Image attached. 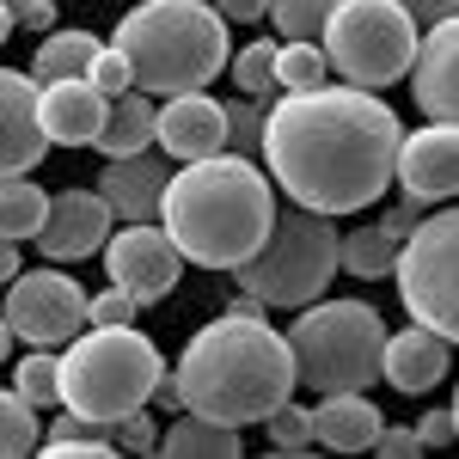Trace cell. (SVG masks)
I'll return each instance as SVG.
<instances>
[{"label": "cell", "mask_w": 459, "mask_h": 459, "mask_svg": "<svg viewBox=\"0 0 459 459\" xmlns=\"http://www.w3.org/2000/svg\"><path fill=\"white\" fill-rule=\"evenodd\" d=\"M398 110L368 92V86H307L282 92L264 110L257 153L264 178L282 190L288 203L318 214H355L380 203L392 184V153H398Z\"/></svg>", "instance_id": "1"}, {"label": "cell", "mask_w": 459, "mask_h": 459, "mask_svg": "<svg viewBox=\"0 0 459 459\" xmlns=\"http://www.w3.org/2000/svg\"><path fill=\"white\" fill-rule=\"evenodd\" d=\"M160 233L178 246L184 264L203 270H233L264 246L270 214H276V184L251 153H203L184 160L166 190H160Z\"/></svg>", "instance_id": "2"}, {"label": "cell", "mask_w": 459, "mask_h": 459, "mask_svg": "<svg viewBox=\"0 0 459 459\" xmlns=\"http://www.w3.org/2000/svg\"><path fill=\"white\" fill-rule=\"evenodd\" d=\"M172 380H178V411L239 429L264 423L282 398H294V355L270 318L221 313L184 343Z\"/></svg>", "instance_id": "3"}, {"label": "cell", "mask_w": 459, "mask_h": 459, "mask_svg": "<svg viewBox=\"0 0 459 459\" xmlns=\"http://www.w3.org/2000/svg\"><path fill=\"white\" fill-rule=\"evenodd\" d=\"M142 92H196L214 74H227V19L209 0H142L129 19H117L110 37Z\"/></svg>", "instance_id": "4"}, {"label": "cell", "mask_w": 459, "mask_h": 459, "mask_svg": "<svg viewBox=\"0 0 459 459\" xmlns=\"http://www.w3.org/2000/svg\"><path fill=\"white\" fill-rule=\"evenodd\" d=\"M160 368L166 361L153 337H142L135 325H92V331H74L68 350L56 355V392H62V411H74L80 423L110 429L135 404H147Z\"/></svg>", "instance_id": "5"}, {"label": "cell", "mask_w": 459, "mask_h": 459, "mask_svg": "<svg viewBox=\"0 0 459 459\" xmlns=\"http://www.w3.org/2000/svg\"><path fill=\"white\" fill-rule=\"evenodd\" d=\"M294 325L282 331L294 355V386L307 392H368L380 380V343H386V318L368 300H307L294 307Z\"/></svg>", "instance_id": "6"}, {"label": "cell", "mask_w": 459, "mask_h": 459, "mask_svg": "<svg viewBox=\"0 0 459 459\" xmlns=\"http://www.w3.org/2000/svg\"><path fill=\"white\" fill-rule=\"evenodd\" d=\"M337 227H331V214L318 209H276L270 214V233H264V246L251 251L246 264H233V276H239V294L251 300H264V307H307L318 300L325 288L337 282Z\"/></svg>", "instance_id": "7"}, {"label": "cell", "mask_w": 459, "mask_h": 459, "mask_svg": "<svg viewBox=\"0 0 459 459\" xmlns=\"http://www.w3.org/2000/svg\"><path fill=\"white\" fill-rule=\"evenodd\" d=\"M417 25L392 6V0H337L325 31H318V49L325 62L343 74L350 86H368L380 92L392 80H404L411 56H417Z\"/></svg>", "instance_id": "8"}, {"label": "cell", "mask_w": 459, "mask_h": 459, "mask_svg": "<svg viewBox=\"0 0 459 459\" xmlns=\"http://www.w3.org/2000/svg\"><path fill=\"white\" fill-rule=\"evenodd\" d=\"M392 282L411 325H429L441 337H459V214H423L398 251H392Z\"/></svg>", "instance_id": "9"}, {"label": "cell", "mask_w": 459, "mask_h": 459, "mask_svg": "<svg viewBox=\"0 0 459 459\" xmlns=\"http://www.w3.org/2000/svg\"><path fill=\"white\" fill-rule=\"evenodd\" d=\"M0 318H6V331L25 337L31 350H56V343H68L74 331L86 325V294H80L74 276L49 270V264H43V270H19V276L6 282Z\"/></svg>", "instance_id": "10"}, {"label": "cell", "mask_w": 459, "mask_h": 459, "mask_svg": "<svg viewBox=\"0 0 459 459\" xmlns=\"http://www.w3.org/2000/svg\"><path fill=\"white\" fill-rule=\"evenodd\" d=\"M105 276L117 288H129L142 307H153V300H166L178 288V276H184V257H178V246L160 233V227H147V221H129V227H117L105 246Z\"/></svg>", "instance_id": "11"}, {"label": "cell", "mask_w": 459, "mask_h": 459, "mask_svg": "<svg viewBox=\"0 0 459 459\" xmlns=\"http://www.w3.org/2000/svg\"><path fill=\"white\" fill-rule=\"evenodd\" d=\"M392 178L404 184L411 203H447L459 190V129L454 123H429V129H411L398 135V153H392Z\"/></svg>", "instance_id": "12"}, {"label": "cell", "mask_w": 459, "mask_h": 459, "mask_svg": "<svg viewBox=\"0 0 459 459\" xmlns=\"http://www.w3.org/2000/svg\"><path fill=\"white\" fill-rule=\"evenodd\" d=\"M110 221H117V214L105 209L99 190H62V196H49V209H43L37 251H43L49 264H80V257H92V251L110 239Z\"/></svg>", "instance_id": "13"}, {"label": "cell", "mask_w": 459, "mask_h": 459, "mask_svg": "<svg viewBox=\"0 0 459 459\" xmlns=\"http://www.w3.org/2000/svg\"><path fill=\"white\" fill-rule=\"evenodd\" d=\"M105 110H110V99L86 74H74V80H37V129H43L49 147H92Z\"/></svg>", "instance_id": "14"}, {"label": "cell", "mask_w": 459, "mask_h": 459, "mask_svg": "<svg viewBox=\"0 0 459 459\" xmlns=\"http://www.w3.org/2000/svg\"><path fill=\"white\" fill-rule=\"evenodd\" d=\"M454 374V337L429 331V325H411V331H386L380 343V380L404 398H423L441 380Z\"/></svg>", "instance_id": "15"}, {"label": "cell", "mask_w": 459, "mask_h": 459, "mask_svg": "<svg viewBox=\"0 0 459 459\" xmlns=\"http://www.w3.org/2000/svg\"><path fill=\"white\" fill-rule=\"evenodd\" d=\"M153 142L166 147L178 166H184V160H203V153H221V147H227L221 99H209L203 86H196V92H166V105L153 110Z\"/></svg>", "instance_id": "16"}, {"label": "cell", "mask_w": 459, "mask_h": 459, "mask_svg": "<svg viewBox=\"0 0 459 459\" xmlns=\"http://www.w3.org/2000/svg\"><path fill=\"white\" fill-rule=\"evenodd\" d=\"M404 80H411L429 123H454V110H459V25L454 19H441V25H429L417 37V56H411Z\"/></svg>", "instance_id": "17"}, {"label": "cell", "mask_w": 459, "mask_h": 459, "mask_svg": "<svg viewBox=\"0 0 459 459\" xmlns=\"http://www.w3.org/2000/svg\"><path fill=\"white\" fill-rule=\"evenodd\" d=\"M49 153L37 129V80L19 68H0V178L37 172V160Z\"/></svg>", "instance_id": "18"}, {"label": "cell", "mask_w": 459, "mask_h": 459, "mask_svg": "<svg viewBox=\"0 0 459 459\" xmlns=\"http://www.w3.org/2000/svg\"><path fill=\"white\" fill-rule=\"evenodd\" d=\"M380 423H386V417L374 411L368 392H318V404L307 411L313 441L331 447V454H368L374 435H380Z\"/></svg>", "instance_id": "19"}, {"label": "cell", "mask_w": 459, "mask_h": 459, "mask_svg": "<svg viewBox=\"0 0 459 459\" xmlns=\"http://www.w3.org/2000/svg\"><path fill=\"white\" fill-rule=\"evenodd\" d=\"M166 160H153V153H123V160H110L105 172H99V196H105V209L117 221H153L160 209V190H166Z\"/></svg>", "instance_id": "20"}, {"label": "cell", "mask_w": 459, "mask_h": 459, "mask_svg": "<svg viewBox=\"0 0 459 459\" xmlns=\"http://www.w3.org/2000/svg\"><path fill=\"white\" fill-rule=\"evenodd\" d=\"M92 147H105V160H123V153L153 147V92H142V86L117 92L105 123H99V135H92Z\"/></svg>", "instance_id": "21"}, {"label": "cell", "mask_w": 459, "mask_h": 459, "mask_svg": "<svg viewBox=\"0 0 459 459\" xmlns=\"http://www.w3.org/2000/svg\"><path fill=\"white\" fill-rule=\"evenodd\" d=\"M160 454L172 459H239V429L196 417V411H178V423L160 435Z\"/></svg>", "instance_id": "22"}, {"label": "cell", "mask_w": 459, "mask_h": 459, "mask_svg": "<svg viewBox=\"0 0 459 459\" xmlns=\"http://www.w3.org/2000/svg\"><path fill=\"white\" fill-rule=\"evenodd\" d=\"M43 209H49V196L31 184V172L25 178H0V239H13V246L37 239Z\"/></svg>", "instance_id": "23"}, {"label": "cell", "mask_w": 459, "mask_h": 459, "mask_svg": "<svg viewBox=\"0 0 459 459\" xmlns=\"http://www.w3.org/2000/svg\"><path fill=\"white\" fill-rule=\"evenodd\" d=\"M92 56H99L92 31H49L31 56V80H74V74H86Z\"/></svg>", "instance_id": "24"}, {"label": "cell", "mask_w": 459, "mask_h": 459, "mask_svg": "<svg viewBox=\"0 0 459 459\" xmlns=\"http://www.w3.org/2000/svg\"><path fill=\"white\" fill-rule=\"evenodd\" d=\"M392 251H398V239L380 233V221L355 227L350 239H337V270H350L355 282H380V276H392Z\"/></svg>", "instance_id": "25"}, {"label": "cell", "mask_w": 459, "mask_h": 459, "mask_svg": "<svg viewBox=\"0 0 459 459\" xmlns=\"http://www.w3.org/2000/svg\"><path fill=\"white\" fill-rule=\"evenodd\" d=\"M331 80V62L313 37H282L276 43V92H307V86H325Z\"/></svg>", "instance_id": "26"}, {"label": "cell", "mask_w": 459, "mask_h": 459, "mask_svg": "<svg viewBox=\"0 0 459 459\" xmlns=\"http://www.w3.org/2000/svg\"><path fill=\"white\" fill-rule=\"evenodd\" d=\"M227 68H233L239 99H276V37H257L246 49H233Z\"/></svg>", "instance_id": "27"}, {"label": "cell", "mask_w": 459, "mask_h": 459, "mask_svg": "<svg viewBox=\"0 0 459 459\" xmlns=\"http://www.w3.org/2000/svg\"><path fill=\"white\" fill-rule=\"evenodd\" d=\"M43 441V423H37V404H25L13 386H0V459L37 454Z\"/></svg>", "instance_id": "28"}, {"label": "cell", "mask_w": 459, "mask_h": 459, "mask_svg": "<svg viewBox=\"0 0 459 459\" xmlns=\"http://www.w3.org/2000/svg\"><path fill=\"white\" fill-rule=\"evenodd\" d=\"M13 392L37 404V411H49V404H62V392H56V355L49 350H31L19 368H13Z\"/></svg>", "instance_id": "29"}, {"label": "cell", "mask_w": 459, "mask_h": 459, "mask_svg": "<svg viewBox=\"0 0 459 459\" xmlns=\"http://www.w3.org/2000/svg\"><path fill=\"white\" fill-rule=\"evenodd\" d=\"M331 6H337V0H270L264 19H276V31H282V37H313V43H318L325 19H331Z\"/></svg>", "instance_id": "30"}, {"label": "cell", "mask_w": 459, "mask_h": 459, "mask_svg": "<svg viewBox=\"0 0 459 459\" xmlns=\"http://www.w3.org/2000/svg\"><path fill=\"white\" fill-rule=\"evenodd\" d=\"M264 429H270V447L276 454H307L313 447V429H307V411L294 404V398H282L270 417H264Z\"/></svg>", "instance_id": "31"}, {"label": "cell", "mask_w": 459, "mask_h": 459, "mask_svg": "<svg viewBox=\"0 0 459 459\" xmlns=\"http://www.w3.org/2000/svg\"><path fill=\"white\" fill-rule=\"evenodd\" d=\"M221 117H227V153H257L264 99H233V105H221Z\"/></svg>", "instance_id": "32"}, {"label": "cell", "mask_w": 459, "mask_h": 459, "mask_svg": "<svg viewBox=\"0 0 459 459\" xmlns=\"http://www.w3.org/2000/svg\"><path fill=\"white\" fill-rule=\"evenodd\" d=\"M86 80H92L105 99H117V92H129V86H135V74H129V56H123L117 43H99V56L86 62Z\"/></svg>", "instance_id": "33"}, {"label": "cell", "mask_w": 459, "mask_h": 459, "mask_svg": "<svg viewBox=\"0 0 459 459\" xmlns=\"http://www.w3.org/2000/svg\"><path fill=\"white\" fill-rule=\"evenodd\" d=\"M110 441H117V454H160V423L135 404L129 417H117V423H110Z\"/></svg>", "instance_id": "34"}, {"label": "cell", "mask_w": 459, "mask_h": 459, "mask_svg": "<svg viewBox=\"0 0 459 459\" xmlns=\"http://www.w3.org/2000/svg\"><path fill=\"white\" fill-rule=\"evenodd\" d=\"M135 313H142V300L117 282L105 294H86V325H135Z\"/></svg>", "instance_id": "35"}, {"label": "cell", "mask_w": 459, "mask_h": 459, "mask_svg": "<svg viewBox=\"0 0 459 459\" xmlns=\"http://www.w3.org/2000/svg\"><path fill=\"white\" fill-rule=\"evenodd\" d=\"M454 435H459V411H429L417 423V447H454Z\"/></svg>", "instance_id": "36"}, {"label": "cell", "mask_w": 459, "mask_h": 459, "mask_svg": "<svg viewBox=\"0 0 459 459\" xmlns=\"http://www.w3.org/2000/svg\"><path fill=\"white\" fill-rule=\"evenodd\" d=\"M392 6H398V13H404V19H411L417 31H429V25L454 19V6H459V0H392Z\"/></svg>", "instance_id": "37"}, {"label": "cell", "mask_w": 459, "mask_h": 459, "mask_svg": "<svg viewBox=\"0 0 459 459\" xmlns=\"http://www.w3.org/2000/svg\"><path fill=\"white\" fill-rule=\"evenodd\" d=\"M374 454H386V459L423 454V447H417V429H392V423H380V435H374Z\"/></svg>", "instance_id": "38"}, {"label": "cell", "mask_w": 459, "mask_h": 459, "mask_svg": "<svg viewBox=\"0 0 459 459\" xmlns=\"http://www.w3.org/2000/svg\"><path fill=\"white\" fill-rule=\"evenodd\" d=\"M417 221H423V203H411V196H404L398 209H386V214H380V233H392V239H404V233L417 227Z\"/></svg>", "instance_id": "39"}, {"label": "cell", "mask_w": 459, "mask_h": 459, "mask_svg": "<svg viewBox=\"0 0 459 459\" xmlns=\"http://www.w3.org/2000/svg\"><path fill=\"white\" fill-rule=\"evenodd\" d=\"M209 6L221 13V19H227V25H257L270 0H209Z\"/></svg>", "instance_id": "40"}, {"label": "cell", "mask_w": 459, "mask_h": 459, "mask_svg": "<svg viewBox=\"0 0 459 459\" xmlns=\"http://www.w3.org/2000/svg\"><path fill=\"white\" fill-rule=\"evenodd\" d=\"M13 25H25V31H56V0H31Z\"/></svg>", "instance_id": "41"}, {"label": "cell", "mask_w": 459, "mask_h": 459, "mask_svg": "<svg viewBox=\"0 0 459 459\" xmlns=\"http://www.w3.org/2000/svg\"><path fill=\"white\" fill-rule=\"evenodd\" d=\"M13 276H19V246H13V239H0V288L13 282Z\"/></svg>", "instance_id": "42"}, {"label": "cell", "mask_w": 459, "mask_h": 459, "mask_svg": "<svg viewBox=\"0 0 459 459\" xmlns=\"http://www.w3.org/2000/svg\"><path fill=\"white\" fill-rule=\"evenodd\" d=\"M6 350H13V331H6V318H0V361H6Z\"/></svg>", "instance_id": "43"}, {"label": "cell", "mask_w": 459, "mask_h": 459, "mask_svg": "<svg viewBox=\"0 0 459 459\" xmlns=\"http://www.w3.org/2000/svg\"><path fill=\"white\" fill-rule=\"evenodd\" d=\"M6 37H13V13L0 6V43H6Z\"/></svg>", "instance_id": "44"}, {"label": "cell", "mask_w": 459, "mask_h": 459, "mask_svg": "<svg viewBox=\"0 0 459 459\" xmlns=\"http://www.w3.org/2000/svg\"><path fill=\"white\" fill-rule=\"evenodd\" d=\"M0 6H6V13H13V19H19V13H25V6H31V0H0Z\"/></svg>", "instance_id": "45"}]
</instances>
